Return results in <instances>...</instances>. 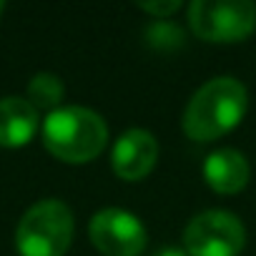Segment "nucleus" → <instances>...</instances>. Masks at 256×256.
<instances>
[{"label": "nucleus", "mask_w": 256, "mask_h": 256, "mask_svg": "<svg viewBox=\"0 0 256 256\" xmlns=\"http://www.w3.org/2000/svg\"><path fill=\"white\" fill-rule=\"evenodd\" d=\"M3 8H6V3H3V0H0V13H3Z\"/></svg>", "instance_id": "nucleus-14"}, {"label": "nucleus", "mask_w": 256, "mask_h": 256, "mask_svg": "<svg viewBox=\"0 0 256 256\" xmlns=\"http://www.w3.org/2000/svg\"><path fill=\"white\" fill-rule=\"evenodd\" d=\"M63 96H66V86L56 73H48V70L36 73L28 83V100L36 110L43 108V110L50 113V110L60 108Z\"/></svg>", "instance_id": "nucleus-10"}, {"label": "nucleus", "mask_w": 256, "mask_h": 256, "mask_svg": "<svg viewBox=\"0 0 256 256\" xmlns=\"http://www.w3.org/2000/svg\"><path fill=\"white\" fill-rule=\"evenodd\" d=\"M73 214L58 198H43L33 204L16 231V246L20 256H63L73 241Z\"/></svg>", "instance_id": "nucleus-3"}, {"label": "nucleus", "mask_w": 256, "mask_h": 256, "mask_svg": "<svg viewBox=\"0 0 256 256\" xmlns=\"http://www.w3.org/2000/svg\"><path fill=\"white\" fill-rule=\"evenodd\" d=\"M138 8L154 16L156 20H168L174 13L181 10V0H144V3H138Z\"/></svg>", "instance_id": "nucleus-12"}, {"label": "nucleus", "mask_w": 256, "mask_h": 256, "mask_svg": "<svg viewBox=\"0 0 256 256\" xmlns=\"http://www.w3.org/2000/svg\"><path fill=\"white\" fill-rule=\"evenodd\" d=\"M246 244L241 218L224 208L196 214L184 228V248L188 256H238Z\"/></svg>", "instance_id": "nucleus-5"}, {"label": "nucleus", "mask_w": 256, "mask_h": 256, "mask_svg": "<svg viewBox=\"0 0 256 256\" xmlns=\"http://www.w3.org/2000/svg\"><path fill=\"white\" fill-rule=\"evenodd\" d=\"M146 40L156 50H176L186 43V33L171 20H156L146 30Z\"/></svg>", "instance_id": "nucleus-11"}, {"label": "nucleus", "mask_w": 256, "mask_h": 256, "mask_svg": "<svg viewBox=\"0 0 256 256\" xmlns=\"http://www.w3.org/2000/svg\"><path fill=\"white\" fill-rule=\"evenodd\" d=\"M158 161V141L146 128H128L110 151V168L123 181L146 178Z\"/></svg>", "instance_id": "nucleus-7"}, {"label": "nucleus", "mask_w": 256, "mask_h": 256, "mask_svg": "<svg viewBox=\"0 0 256 256\" xmlns=\"http://www.w3.org/2000/svg\"><path fill=\"white\" fill-rule=\"evenodd\" d=\"M154 256H188V254H186V248H178V246H164Z\"/></svg>", "instance_id": "nucleus-13"}, {"label": "nucleus", "mask_w": 256, "mask_h": 256, "mask_svg": "<svg viewBox=\"0 0 256 256\" xmlns=\"http://www.w3.org/2000/svg\"><path fill=\"white\" fill-rule=\"evenodd\" d=\"M248 108L246 86L231 76H216L206 80L188 100L184 110V134L191 141H216L241 123Z\"/></svg>", "instance_id": "nucleus-1"}, {"label": "nucleus", "mask_w": 256, "mask_h": 256, "mask_svg": "<svg viewBox=\"0 0 256 256\" xmlns=\"http://www.w3.org/2000/svg\"><path fill=\"white\" fill-rule=\"evenodd\" d=\"M38 110L30 106L28 98L6 96L0 98V146L20 148L26 146L38 131Z\"/></svg>", "instance_id": "nucleus-9"}, {"label": "nucleus", "mask_w": 256, "mask_h": 256, "mask_svg": "<svg viewBox=\"0 0 256 256\" xmlns=\"http://www.w3.org/2000/svg\"><path fill=\"white\" fill-rule=\"evenodd\" d=\"M188 28L206 43H236L256 30L251 0H191Z\"/></svg>", "instance_id": "nucleus-4"}, {"label": "nucleus", "mask_w": 256, "mask_h": 256, "mask_svg": "<svg viewBox=\"0 0 256 256\" xmlns=\"http://www.w3.org/2000/svg\"><path fill=\"white\" fill-rule=\"evenodd\" d=\"M90 244L106 256H138L148 244L144 221L126 208H100L88 221Z\"/></svg>", "instance_id": "nucleus-6"}, {"label": "nucleus", "mask_w": 256, "mask_h": 256, "mask_svg": "<svg viewBox=\"0 0 256 256\" xmlns=\"http://www.w3.org/2000/svg\"><path fill=\"white\" fill-rule=\"evenodd\" d=\"M46 148L66 164H88L108 144V126L86 106H60L43 120Z\"/></svg>", "instance_id": "nucleus-2"}, {"label": "nucleus", "mask_w": 256, "mask_h": 256, "mask_svg": "<svg viewBox=\"0 0 256 256\" xmlns=\"http://www.w3.org/2000/svg\"><path fill=\"white\" fill-rule=\"evenodd\" d=\"M204 178L216 194L231 196V194H238L246 188V184L251 178V166L241 151L216 148L214 154H208V158L204 164Z\"/></svg>", "instance_id": "nucleus-8"}]
</instances>
